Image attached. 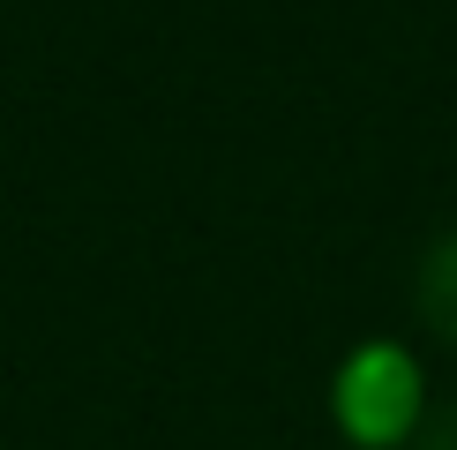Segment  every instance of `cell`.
I'll return each instance as SVG.
<instances>
[{"label":"cell","mask_w":457,"mask_h":450,"mask_svg":"<svg viewBox=\"0 0 457 450\" xmlns=\"http://www.w3.org/2000/svg\"><path fill=\"white\" fill-rule=\"evenodd\" d=\"M337 405H345V428H353V436L383 443V436H397V428L412 421V405H420V375H412L405 353L375 346V353H360V361L345 368Z\"/></svg>","instance_id":"cell-1"},{"label":"cell","mask_w":457,"mask_h":450,"mask_svg":"<svg viewBox=\"0 0 457 450\" xmlns=\"http://www.w3.org/2000/svg\"><path fill=\"white\" fill-rule=\"evenodd\" d=\"M420 315H428L435 338L457 346V233H443L420 262Z\"/></svg>","instance_id":"cell-2"}]
</instances>
